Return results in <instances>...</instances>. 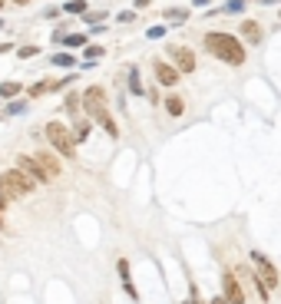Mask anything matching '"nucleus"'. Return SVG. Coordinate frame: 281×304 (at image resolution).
<instances>
[{"label": "nucleus", "instance_id": "nucleus-11", "mask_svg": "<svg viewBox=\"0 0 281 304\" xmlns=\"http://www.w3.org/2000/svg\"><path fill=\"white\" fill-rule=\"evenodd\" d=\"M33 159L40 162V169H43V172H47L50 179H56V176H60V162H56L53 156H50V152H37V156H33Z\"/></svg>", "mask_w": 281, "mask_h": 304}, {"label": "nucleus", "instance_id": "nucleus-16", "mask_svg": "<svg viewBox=\"0 0 281 304\" xmlns=\"http://www.w3.org/2000/svg\"><path fill=\"white\" fill-rule=\"evenodd\" d=\"M17 93H20V83H4V86H0V96H17Z\"/></svg>", "mask_w": 281, "mask_h": 304}, {"label": "nucleus", "instance_id": "nucleus-5", "mask_svg": "<svg viewBox=\"0 0 281 304\" xmlns=\"http://www.w3.org/2000/svg\"><path fill=\"white\" fill-rule=\"evenodd\" d=\"M251 264H255V271H258V281L265 284V288H274L278 284V271H274V264L268 261L261 251H251Z\"/></svg>", "mask_w": 281, "mask_h": 304}, {"label": "nucleus", "instance_id": "nucleus-28", "mask_svg": "<svg viewBox=\"0 0 281 304\" xmlns=\"http://www.w3.org/2000/svg\"><path fill=\"white\" fill-rule=\"evenodd\" d=\"M24 109H27L24 103H10V106H7V112H24Z\"/></svg>", "mask_w": 281, "mask_h": 304}, {"label": "nucleus", "instance_id": "nucleus-25", "mask_svg": "<svg viewBox=\"0 0 281 304\" xmlns=\"http://www.w3.org/2000/svg\"><path fill=\"white\" fill-rule=\"evenodd\" d=\"M43 93H50V83H37V86L30 89V96H43Z\"/></svg>", "mask_w": 281, "mask_h": 304}, {"label": "nucleus", "instance_id": "nucleus-2", "mask_svg": "<svg viewBox=\"0 0 281 304\" xmlns=\"http://www.w3.org/2000/svg\"><path fill=\"white\" fill-rule=\"evenodd\" d=\"M83 106H86L89 119H96L99 126L109 132V136H116V122H112L109 112H106V93H103V89H99V86L86 89V93H83Z\"/></svg>", "mask_w": 281, "mask_h": 304}, {"label": "nucleus", "instance_id": "nucleus-3", "mask_svg": "<svg viewBox=\"0 0 281 304\" xmlns=\"http://www.w3.org/2000/svg\"><path fill=\"white\" fill-rule=\"evenodd\" d=\"M37 189V182H30V179L24 176V172H4L0 176V192L7 195V199H20V195H27V192H33Z\"/></svg>", "mask_w": 281, "mask_h": 304}, {"label": "nucleus", "instance_id": "nucleus-14", "mask_svg": "<svg viewBox=\"0 0 281 304\" xmlns=\"http://www.w3.org/2000/svg\"><path fill=\"white\" fill-rule=\"evenodd\" d=\"M66 14H86V0H70V4H63Z\"/></svg>", "mask_w": 281, "mask_h": 304}, {"label": "nucleus", "instance_id": "nucleus-31", "mask_svg": "<svg viewBox=\"0 0 281 304\" xmlns=\"http://www.w3.org/2000/svg\"><path fill=\"white\" fill-rule=\"evenodd\" d=\"M14 4H30V0H14Z\"/></svg>", "mask_w": 281, "mask_h": 304}, {"label": "nucleus", "instance_id": "nucleus-18", "mask_svg": "<svg viewBox=\"0 0 281 304\" xmlns=\"http://www.w3.org/2000/svg\"><path fill=\"white\" fill-rule=\"evenodd\" d=\"M83 17H86V24H103V20H106V14H103V10H96V14H93V10H86Z\"/></svg>", "mask_w": 281, "mask_h": 304}, {"label": "nucleus", "instance_id": "nucleus-26", "mask_svg": "<svg viewBox=\"0 0 281 304\" xmlns=\"http://www.w3.org/2000/svg\"><path fill=\"white\" fill-rule=\"evenodd\" d=\"M17 56H20V60H30V56H37V47H24V50H17Z\"/></svg>", "mask_w": 281, "mask_h": 304}, {"label": "nucleus", "instance_id": "nucleus-17", "mask_svg": "<svg viewBox=\"0 0 281 304\" xmlns=\"http://www.w3.org/2000/svg\"><path fill=\"white\" fill-rule=\"evenodd\" d=\"M129 89H132L136 96H139V93H143V83H139V73H136V70L129 73Z\"/></svg>", "mask_w": 281, "mask_h": 304}, {"label": "nucleus", "instance_id": "nucleus-24", "mask_svg": "<svg viewBox=\"0 0 281 304\" xmlns=\"http://www.w3.org/2000/svg\"><path fill=\"white\" fill-rule=\"evenodd\" d=\"M86 56L89 60H99V56H106V50L103 47H86Z\"/></svg>", "mask_w": 281, "mask_h": 304}, {"label": "nucleus", "instance_id": "nucleus-27", "mask_svg": "<svg viewBox=\"0 0 281 304\" xmlns=\"http://www.w3.org/2000/svg\"><path fill=\"white\" fill-rule=\"evenodd\" d=\"M162 33H166V27H153V30H149V37H153V40H159Z\"/></svg>", "mask_w": 281, "mask_h": 304}, {"label": "nucleus", "instance_id": "nucleus-1", "mask_svg": "<svg viewBox=\"0 0 281 304\" xmlns=\"http://www.w3.org/2000/svg\"><path fill=\"white\" fill-rule=\"evenodd\" d=\"M205 47H209L212 56H218V60H225V63H232V66L245 63V47H241L235 37H228V33H209V37H205Z\"/></svg>", "mask_w": 281, "mask_h": 304}, {"label": "nucleus", "instance_id": "nucleus-12", "mask_svg": "<svg viewBox=\"0 0 281 304\" xmlns=\"http://www.w3.org/2000/svg\"><path fill=\"white\" fill-rule=\"evenodd\" d=\"M241 37L251 40V43H258V40H261V27H258L255 20H245V24H241Z\"/></svg>", "mask_w": 281, "mask_h": 304}, {"label": "nucleus", "instance_id": "nucleus-4", "mask_svg": "<svg viewBox=\"0 0 281 304\" xmlns=\"http://www.w3.org/2000/svg\"><path fill=\"white\" fill-rule=\"evenodd\" d=\"M47 139L53 142V149L60 152V156H66V159L76 156V142L70 139V129H66L63 122H47Z\"/></svg>", "mask_w": 281, "mask_h": 304}, {"label": "nucleus", "instance_id": "nucleus-23", "mask_svg": "<svg viewBox=\"0 0 281 304\" xmlns=\"http://www.w3.org/2000/svg\"><path fill=\"white\" fill-rule=\"evenodd\" d=\"M66 109H70V112L80 109V96H76V93H70V96H66Z\"/></svg>", "mask_w": 281, "mask_h": 304}, {"label": "nucleus", "instance_id": "nucleus-13", "mask_svg": "<svg viewBox=\"0 0 281 304\" xmlns=\"http://www.w3.org/2000/svg\"><path fill=\"white\" fill-rule=\"evenodd\" d=\"M166 109L172 112V116H182L185 106H182V99H179V96H169V99H166Z\"/></svg>", "mask_w": 281, "mask_h": 304}, {"label": "nucleus", "instance_id": "nucleus-21", "mask_svg": "<svg viewBox=\"0 0 281 304\" xmlns=\"http://www.w3.org/2000/svg\"><path fill=\"white\" fill-rule=\"evenodd\" d=\"M245 10V0H232L228 7H225V14H241Z\"/></svg>", "mask_w": 281, "mask_h": 304}, {"label": "nucleus", "instance_id": "nucleus-8", "mask_svg": "<svg viewBox=\"0 0 281 304\" xmlns=\"http://www.w3.org/2000/svg\"><path fill=\"white\" fill-rule=\"evenodd\" d=\"M169 56L176 60V70L179 73H192L195 70V56H192V50H185V47H179V50H169Z\"/></svg>", "mask_w": 281, "mask_h": 304}, {"label": "nucleus", "instance_id": "nucleus-33", "mask_svg": "<svg viewBox=\"0 0 281 304\" xmlns=\"http://www.w3.org/2000/svg\"><path fill=\"white\" fill-rule=\"evenodd\" d=\"M0 7H4V0H0Z\"/></svg>", "mask_w": 281, "mask_h": 304}, {"label": "nucleus", "instance_id": "nucleus-15", "mask_svg": "<svg viewBox=\"0 0 281 304\" xmlns=\"http://www.w3.org/2000/svg\"><path fill=\"white\" fill-rule=\"evenodd\" d=\"M53 63H56V66H76V56H70V53H56V56H53Z\"/></svg>", "mask_w": 281, "mask_h": 304}, {"label": "nucleus", "instance_id": "nucleus-29", "mask_svg": "<svg viewBox=\"0 0 281 304\" xmlns=\"http://www.w3.org/2000/svg\"><path fill=\"white\" fill-rule=\"evenodd\" d=\"M7 50H10V43H0V53H7Z\"/></svg>", "mask_w": 281, "mask_h": 304}, {"label": "nucleus", "instance_id": "nucleus-19", "mask_svg": "<svg viewBox=\"0 0 281 304\" xmlns=\"http://www.w3.org/2000/svg\"><path fill=\"white\" fill-rule=\"evenodd\" d=\"M86 136H89V122H80V126H76V136H73V142H83Z\"/></svg>", "mask_w": 281, "mask_h": 304}, {"label": "nucleus", "instance_id": "nucleus-30", "mask_svg": "<svg viewBox=\"0 0 281 304\" xmlns=\"http://www.w3.org/2000/svg\"><path fill=\"white\" fill-rule=\"evenodd\" d=\"M212 304H228V301H225V297H215V301H212Z\"/></svg>", "mask_w": 281, "mask_h": 304}, {"label": "nucleus", "instance_id": "nucleus-20", "mask_svg": "<svg viewBox=\"0 0 281 304\" xmlns=\"http://www.w3.org/2000/svg\"><path fill=\"white\" fill-rule=\"evenodd\" d=\"M66 43H70V47H86V37H83V33H73V37H63Z\"/></svg>", "mask_w": 281, "mask_h": 304}, {"label": "nucleus", "instance_id": "nucleus-22", "mask_svg": "<svg viewBox=\"0 0 281 304\" xmlns=\"http://www.w3.org/2000/svg\"><path fill=\"white\" fill-rule=\"evenodd\" d=\"M166 17H169V20H176V24H182V20H185V10H176V7H172V10H166Z\"/></svg>", "mask_w": 281, "mask_h": 304}, {"label": "nucleus", "instance_id": "nucleus-6", "mask_svg": "<svg viewBox=\"0 0 281 304\" xmlns=\"http://www.w3.org/2000/svg\"><path fill=\"white\" fill-rule=\"evenodd\" d=\"M17 172H24L30 182H50V176L40 169V162L30 159V156H17Z\"/></svg>", "mask_w": 281, "mask_h": 304}, {"label": "nucleus", "instance_id": "nucleus-10", "mask_svg": "<svg viewBox=\"0 0 281 304\" xmlns=\"http://www.w3.org/2000/svg\"><path fill=\"white\" fill-rule=\"evenodd\" d=\"M116 271H119L122 284H126V294L132 297V301H139V291H136V284H132V278H129V261H126V258H119V261H116Z\"/></svg>", "mask_w": 281, "mask_h": 304}, {"label": "nucleus", "instance_id": "nucleus-7", "mask_svg": "<svg viewBox=\"0 0 281 304\" xmlns=\"http://www.w3.org/2000/svg\"><path fill=\"white\" fill-rule=\"evenodd\" d=\"M222 288H225V301H228V304H241V301H245V291H241L238 278H235L232 271H225V278H222Z\"/></svg>", "mask_w": 281, "mask_h": 304}, {"label": "nucleus", "instance_id": "nucleus-32", "mask_svg": "<svg viewBox=\"0 0 281 304\" xmlns=\"http://www.w3.org/2000/svg\"><path fill=\"white\" fill-rule=\"evenodd\" d=\"M185 304H199V301H195V297H192V301H185Z\"/></svg>", "mask_w": 281, "mask_h": 304}, {"label": "nucleus", "instance_id": "nucleus-9", "mask_svg": "<svg viewBox=\"0 0 281 304\" xmlns=\"http://www.w3.org/2000/svg\"><path fill=\"white\" fill-rule=\"evenodd\" d=\"M156 80H159L162 86H176V83H179V70L159 60V63H156Z\"/></svg>", "mask_w": 281, "mask_h": 304}]
</instances>
